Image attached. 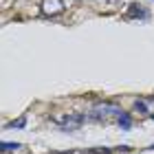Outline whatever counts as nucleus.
I'll list each match as a JSON object with an SVG mask.
<instances>
[{
	"label": "nucleus",
	"instance_id": "0eeeda50",
	"mask_svg": "<svg viewBox=\"0 0 154 154\" xmlns=\"http://www.w3.org/2000/svg\"><path fill=\"white\" fill-rule=\"evenodd\" d=\"M117 123H119V128H121V130H130L132 128V117H130V112H123L121 117L117 119Z\"/></svg>",
	"mask_w": 154,
	"mask_h": 154
},
{
	"label": "nucleus",
	"instance_id": "9d476101",
	"mask_svg": "<svg viewBox=\"0 0 154 154\" xmlns=\"http://www.w3.org/2000/svg\"><path fill=\"white\" fill-rule=\"evenodd\" d=\"M150 119H152V121H154V112H152V115H150Z\"/></svg>",
	"mask_w": 154,
	"mask_h": 154
},
{
	"label": "nucleus",
	"instance_id": "f257e3e1",
	"mask_svg": "<svg viewBox=\"0 0 154 154\" xmlns=\"http://www.w3.org/2000/svg\"><path fill=\"white\" fill-rule=\"evenodd\" d=\"M110 115L121 117V115H123V110L119 108L117 103H110V101H99L93 110H90V115H88L86 119H93V121H103V119H108Z\"/></svg>",
	"mask_w": 154,
	"mask_h": 154
},
{
	"label": "nucleus",
	"instance_id": "7ed1b4c3",
	"mask_svg": "<svg viewBox=\"0 0 154 154\" xmlns=\"http://www.w3.org/2000/svg\"><path fill=\"white\" fill-rule=\"evenodd\" d=\"M64 9H66L64 0H42L40 2V11H42V16H46V18L60 16V13H64Z\"/></svg>",
	"mask_w": 154,
	"mask_h": 154
},
{
	"label": "nucleus",
	"instance_id": "1a4fd4ad",
	"mask_svg": "<svg viewBox=\"0 0 154 154\" xmlns=\"http://www.w3.org/2000/svg\"><path fill=\"white\" fill-rule=\"evenodd\" d=\"M103 2H108V5H117V2H121V0H103Z\"/></svg>",
	"mask_w": 154,
	"mask_h": 154
},
{
	"label": "nucleus",
	"instance_id": "20e7f679",
	"mask_svg": "<svg viewBox=\"0 0 154 154\" xmlns=\"http://www.w3.org/2000/svg\"><path fill=\"white\" fill-rule=\"evenodd\" d=\"M125 18H128V20H132V18H141V20H145V18H148V11H145L139 2H132V5L128 7V13H125Z\"/></svg>",
	"mask_w": 154,
	"mask_h": 154
},
{
	"label": "nucleus",
	"instance_id": "f03ea898",
	"mask_svg": "<svg viewBox=\"0 0 154 154\" xmlns=\"http://www.w3.org/2000/svg\"><path fill=\"white\" fill-rule=\"evenodd\" d=\"M60 130L62 132H73V130H79L82 123L86 121V115H79V112H64V115H57L55 117Z\"/></svg>",
	"mask_w": 154,
	"mask_h": 154
},
{
	"label": "nucleus",
	"instance_id": "423d86ee",
	"mask_svg": "<svg viewBox=\"0 0 154 154\" xmlns=\"http://www.w3.org/2000/svg\"><path fill=\"white\" fill-rule=\"evenodd\" d=\"M24 128H26V117L13 119V121L7 123V130H24Z\"/></svg>",
	"mask_w": 154,
	"mask_h": 154
},
{
	"label": "nucleus",
	"instance_id": "39448f33",
	"mask_svg": "<svg viewBox=\"0 0 154 154\" xmlns=\"http://www.w3.org/2000/svg\"><path fill=\"white\" fill-rule=\"evenodd\" d=\"M134 112H139V115H150V103L145 101V97H141V99H137L134 101Z\"/></svg>",
	"mask_w": 154,
	"mask_h": 154
},
{
	"label": "nucleus",
	"instance_id": "6e6552de",
	"mask_svg": "<svg viewBox=\"0 0 154 154\" xmlns=\"http://www.w3.org/2000/svg\"><path fill=\"white\" fill-rule=\"evenodd\" d=\"M2 152H16V150H20L22 148V143H9V141H2Z\"/></svg>",
	"mask_w": 154,
	"mask_h": 154
}]
</instances>
